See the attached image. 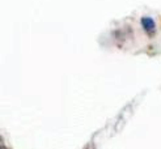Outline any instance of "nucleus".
Returning <instances> with one entry per match:
<instances>
[{
	"label": "nucleus",
	"mask_w": 161,
	"mask_h": 149,
	"mask_svg": "<svg viewBox=\"0 0 161 149\" xmlns=\"http://www.w3.org/2000/svg\"><path fill=\"white\" fill-rule=\"evenodd\" d=\"M142 26L144 28V30L147 32H152L155 29V23L151 17H143L142 19Z\"/></svg>",
	"instance_id": "obj_1"
}]
</instances>
